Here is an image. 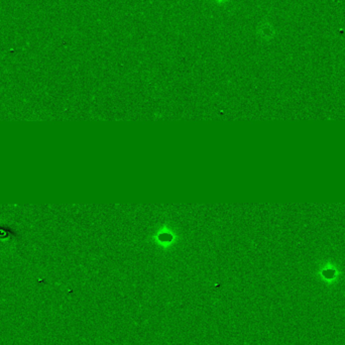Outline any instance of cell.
<instances>
[{"label": "cell", "instance_id": "1", "mask_svg": "<svg viewBox=\"0 0 345 345\" xmlns=\"http://www.w3.org/2000/svg\"><path fill=\"white\" fill-rule=\"evenodd\" d=\"M152 240L156 246L162 250L172 249L179 241V235L169 225L164 224L152 237Z\"/></svg>", "mask_w": 345, "mask_h": 345}]
</instances>
